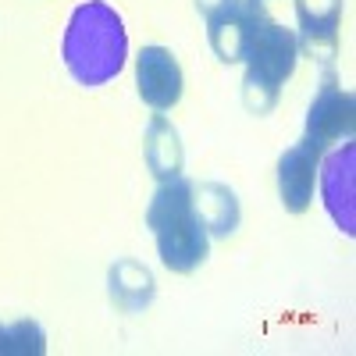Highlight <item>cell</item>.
<instances>
[{
  "label": "cell",
  "mask_w": 356,
  "mask_h": 356,
  "mask_svg": "<svg viewBox=\"0 0 356 356\" xmlns=\"http://www.w3.org/2000/svg\"><path fill=\"white\" fill-rule=\"evenodd\" d=\"M321 186H324V207H328L332 221L356 235V146L342 143L335 154H328L321 168Z\"/></svg>",
  "instance_id": "5b68a950"
},
{
  "label": "cell",
  "mask_w": 356,
  "mask_h": 356,
  "mask_svg": "<svg viewBox=\"0 0 356 356\" xmlns=\"http://www.w3.org/2000/svg\"><path fill=\"white\" fill-rule=\"evenodd\" d=\"M146 225L157 239L164 267L175 275H193L211 253V235L193 203V182L182 175L164 178L157 186L150 207H146Z\"/></svg>",
  "instance_id": "7a4b0ae2"
},
{
  "label": "cell",
  "mask_w": 356,
  "mask_h": 356,
  "mask_svg": "<svg viewBox=\"0 0 356 356\" xmlns=\"http://www.w3.org/2000/svg\"><path fill=\"white\" fill-rule=\"evenodd\" d=\"M296 61H300L296 33L260 15L250 29V40L243 50V65H246L243 100L253 114H267L278 104V89L285 86V79H292Z\"/></svg>",
  "instance_id": "3957f363"
},
{
  "label": "cell",
  "mask_w": 356,
  "mask_h": 356,
  "mask_svg": "<svg viewBox=\"0 0 356 356\" xmlns=\"http://www.w3.org/2000/svg\"><path fill=\"white\" fill-rule=\"evenodd\" d=\"M317 164H321V146H314L310 139H300L292 150L282 154V161H278V196L285 203V211L303 214L310 207Z\"/></svg>",
  "instance_id": "ba28073f"
},
{
  "label": "cell",
  "mask_w": 356,
  "mask_h": 356,
  "mask_svg": "<svg viewBox=\"0 0 356 356\" xmlns=\"http://www.w3.org/2000/svg\"><path fill=\"white\" fill-rule=\"evenodd\" d=\"M193 203L207 235H232L239 228V203H235V193L228 186L218 182H203L200 189L193 186Z\"/></svg>",
  "instance_id": "9c48e42d"
},
{
  "label": "cell",
  "mask_w": 356,
  "mask_h": 356,
  "mask_svg": "<svg viewBox=\"0 0 356 356\" xmlns=\"http://www.w3.org/2000/svg\"><path fill=\"white\" fill-rule=\"evenodd\" d=\"M65 65L72 79L86 89L107 86L122 75L129 57V33L125 22L107 0H86L68 18L65 29Z\"/></svg>",
  "instance_id": "6da1fadb"
},
{
  "label": "cell",
  "mask_w": 356,
  "mask_h": 356,
  "mask_svg": "<svg viewBox=\"0 0 356 356\" xmlns=\"http://www.w3.org/2000/svg\"><path fill=\"white\" fill-rule=\"evenodd\" d=\"M260 15H264V11H257V15L218 11V15L207 18V36H211V47H214V54L221 57L225 65H239V61H243L250 29H253V22H257Z\"/></svg>",
  "instance_id": "30bf717a"
},
{
  "label": "cell",
  "mask_w": 356,
  "mask_h": 356,
  "mask_svg": "<svg viewBox=\"0 0 356 356\" xmlns=\"http://www.w3.org/2000/svg\"><path fill=\"white\" fill-rule=\"evenodd\" d=\"M129 275H132V278L125 282L118 271H111V296L125 307L129 292H136V307H146V303H150V296H154V278H150V271H146L143 264L129 260Z\"/></svg>",
  "instance_id": "4fadbf2b"
},
{
  "label": "cell",
  "mask_w": 356,
  "mask_h": 356,
  "mask_svg": "<svg viewBox=\"0 0 356 356\" xmlns=\"http://www.w3.org/2000/svg\"><path fill=\"white\" fill-rule=\"evenodd\" d=\"M47 349V335L36 321H15V324H0V353L4 356H40Z\"/></svg>",
  "instance_id": "7c38bea8"
},
{
  "label": "cell",
  "mask_w": 356,
  "mask_h": 356,
  "mask_svg": "<svg viewBox=\"0 0 356 356\" xmlns=\"http://www.w3.org/2000/svg\"><path fill=\"white\" fill-rule=\"evenodd\" d=\"M353 93L339 86V79L332 72H324L321 89L310 104L307 114V136L314 146H332V143H349L353 139Z\"/></svg>",
  "instance_id": "277c9868"
},
{
  "label": "cell",
  "mask_w": 356,
  "mask_h": 356,
  "mask_svg": "<svg viewBox=\"0 0 356 356\" xmlns=\"http://www.w3.org/2000/svg\"><path fill=\"white\" fill-rule=\"evenodd\" d=\"M136 86L154 111H171L182 100V65L168 47H143L136 57Z\"/></svg>",
  "instance_id": "8992f818"
},
{
  "label": "cell",
  "mask_w": 356,
  "mask_h": 356,
  "mask_svg": "<svg viewBox=\"0 0 356 356\" xmlns=\"http://www.w3.org/2000/svg\"><path fill=\"white\" fill-rule=\"evenodd\" d=\"M300 15V47L321 65H332L339 50V18H342V0H296Z\"/></svg>",
  "instance_id": "52a82bcc"
},
{
  "label": "cell",
  "mask_w": 356,
  "mask_h": 356,
  "mask_svg": "<svg viewBox=\"0 0 356 356\" xmlns=\"http://www.w3.org/2000/svg\"><path fill=\"white\" fill-rule=\"evenodd\" d=\"M143 157H146V164H150V171L161 178V182L182 175V146H178V132L171 129V122L164 114H157L150 122V129H146Z\"/></svg>",
  "instance_id": "8fae6325"
}]
</instances>
